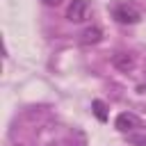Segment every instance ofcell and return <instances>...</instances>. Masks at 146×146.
Instances as JSON below:
<instances>
[{
	"mask_svg": "<svg viewBox=\"0 0 146 146\" xmlns=\"http://www.w3.org/2000/svg\"><path fill=\"white\" fill-rule=\"evenodd\" d=\"M112 16L119 21V23H123V25H135V23H139V11L135 9V7H130V5H119V7H114V11H112Z\"/></svg>",
	"mask_w": 146,
	"mask_h": 146,
	"instance_id": "obj_2",
	"label": "cell"
},
{
	"mask_svg": "<svg viewBox=\"0 0 146 146\" xmlns=\"http://www.w3.org/2000/svg\"><path fill=\"white\" fill-rule=\"evenodd\" d=\"M112 64H114V68H119V71L128 73V71H132V68H135V57H132V55H128V52H116V55L112 57Z\"/></svg>",
	"mask_w": 146,
	"mask_h": 146,
	"instance_id": "obj_4",
	"label": "cell"
},
{
	"mask_svg": "<svg viewBox=\"0 0 146 146\" xmlns=\"http://www.w3.org/2000/svg\"><path fill=\"white\" fill-rule=\"evenodd\" d=\"M89 14H91L89 0H71L68 7H66V18L71 23H82V21L89 18Z\"/></svg>",
	"mask_w": 146,
	"mask_h": 146,
	"instance_id": "obj_1",
	"label": "cell"
},
{
	"mask_svg": "<svg viewBox=\"0 0 146 146\" xmlns=\"http://www.w3.org/2000/svg\"><path fill=\"white\" fill-rule=\"evenodd\" d=\"M125 137H128V141H130L132 146H146V128L135 130V132H128Z\"/></svg>",
	"mask_w": 146,
	"mask_h": 146,
	"instance_id": "obj_6",
	"label": "cell"
},
{
	"mask_svg": "<svg viewBox=\"0 0 146 146\" xmlns=\"http://www.w3.org/2000/svg\"><path fill=\"white\" fill-rule=\"evenodd\" d=\"M100 39H103V30L94 25V27H87V30L82 32V39H80V41H82L84 46H89V43H98Z\"/></svg>",
	"mask_w": 146,
	"mask_h": 146,
	"instance_id": "obj_5",
	"label": "cell"
},
{
	"mask_svg": "<svg viewBox=\"0 0 146 146\" xmlns=\"http://www.w3.org/2000/svg\"><path fill=\"white\" fill-rule=\"evenodd\" d=\"M94 112H96V116H98L100 121L107 119V114H105V105H103L100 100H94Z\"/></svg>",
	"mask_w": 146,
	"mask_h": 146,
	"instance_id": "obj_7",
	"label": "cell"
},
{
	"mask_svg": "<svg viewBox=\"0 0 146 146\" xmlns=\"http://www.w3.org/2000/svg\"><path fill=\"white\" fill-rule=\"evenodd\" d=\"M41 2H43L46 7H57V5H62L64 0H41Z\"/></svg>",
	"mask_w": 146,
	"mask_h": 146,
	"instance_id": "obj_8",
	"label": "cell"
},
{
	"mask_svg": "<svg viewBox=\"0 0 146 146\" xmlns=\"http://www.w3.org/2000/svg\"><path fill=\"white\" fill-rule=\"evenodd\" d=\"M114 125H116V130H121V132L128 135V132L139 130V128H141V121H139V116H135V114H130V112H123V114L116 116Z\"/></svg>",
	"mask_w": 146,
	"mask_h": 146,
	"instance_id": "obj_3",
	"label": "cell"
}]
</instances>
